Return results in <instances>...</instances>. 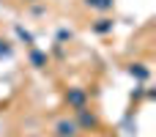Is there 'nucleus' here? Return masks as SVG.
Listing matches in <instances>:
<instances>
[{"mask_svg": "<svg viewBox=\"0 0 156 137\" xmlns=\"http://www.w3.org/2000/svg\"><path fill=\"white\" fill-rule=\"evenodd\" d=\"M58 135H60V137H74V135H77V132H74V124H66V121L58 124Z\"/></svg>", "mask_w": 156, "mask_h": 137, "instance_id": "1", "label": "nucleus"}]
</instances>
